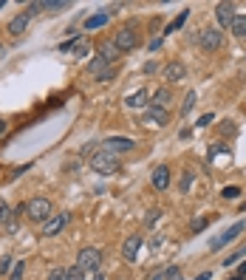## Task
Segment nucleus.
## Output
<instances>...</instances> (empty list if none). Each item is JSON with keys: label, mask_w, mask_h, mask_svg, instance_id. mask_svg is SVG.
<instances>
[{"label": "nucleus", "mask_w": 246, "mask_h": 280, "mask_svg": "<svg viewBox=\"0 0 246 280\" xmlns=\"http://www.w3.org/2000/svg\"><path fill=\"white\" fill-rule=\"evenodd\" d=\"M26 215H29V221H37V224H46L51 215H54V207H51L49 198H32L29 204H26Z\"/></svg>", "instance_id": "obj_1"}, {"label": "nucleus", "mask_w": 246, "mask_h": 280, "mask_svg": "<svg viewBox=\"0 0 246 280\" xmlns=\"http://www.w3.org/2000/svg\"><path fill=\"white\" fill-rule=\"evenodd\" d=\"M91 170H97L102 176H111L116 170H122V162L116 159L114 153H108V150H99L97 156H91Z\"/></svg>", "instance_id": "obj_2"}, {"label": "nucleus", "mask_w": 246, "mask_h": 280, "mask_svg": "<svg viewBox=\"0 0 246 280\" xmlns=\"http://www.w3.org/2000/svg\"><path fill=\"white\" fill-rule=\"evenodd\" d=\"M77 266H80L85 275H88V272H99V266H102V252H99L97 247L80 249V255H77Z\"/></svg>", "instance_id": "obj_3"}, {"label": "nucleus", "mask_w": 246, "mask_h": 280, "mask_svg": "<svg viewBox=\"0 0 246 280\" xmlns=\"http://www.w3.org/2000/svg\"><path fill=\"white\" fill-rule=\"evenodd\" d=\"M244 230H246V221H238V224H232L227 232H221L218 238H213V241H210V252H218V249H224L227 244H232V241H235V238H238V235H241Z\"/></svg>", "instance_id": "obj_4"}, {"label": "nucleus", "mask_w": 246, "mask_h": 280, "mask_svg": "<svg viewBox=\"0 0 246 280\" xmlns=\"http://www.w3.org/2000/svg\"><path fill=\"white\" fill-rule=\"evenodd\" d=\"M133 148H136V142H133V139H125V136H108V139L102 142V150H108V153H114V156L131 153Z\"/></svg>", "instance_id": "obj_5"}, {"label": "nucleus", "mask_w": 246, "mask_h": 280, "mask_svg": "<svg viewBox=\"0 0 246 280\" xmlns=\"http://www.w3.org/2000/svg\"><path fill=\"white\" fill-rule=\"evenodd\" d=\"M136 43H139V37H136V32H133V26H125V29H119L114 37V46L119 51H131L136 49Z\"/></svg>", "instance_id": "obj_6"}, {"label": "nucleus", "mask_w": 246, "mask_h": 280, "mask_svg": "<svg viewBox=\"0 0 246 280\" xmlns=\"http://www.w3.org/2000/svg\"><path fill=\"white\" fill-rule=\"evenodd\" d=\"M145 125H150V128H164V125H170V114H167V108H159V105H148Z\"/></svg>", "instance_id": "obj_7"}, {"label": "nucleus", "mask_w": 246, "mask_h": 280, "mask_svg": "<svg viewBox=\"0 0 246 280\" xmlns=\"http://www.w3.org/2000/svg\"><path fill=\"white\" fill-rule=\"evenodd\" d=\"M198 43H201V49L204 51H215V49H221L224 34H221V29H204L201 37H198Z\"/></svg>", "instance_id": "obj_8"}, {"label": "nucleus", "mask_w": 246, "mask_h": 280, "mask_svg": "<svg viewBox=\"0 0 246 280\" xmlns=\"http://www.w3.org/2000/svg\"><path fill=\"white\" fill-rule=\"evenodd\" d=\"M71 221V215L63 213V215H51L49 221L43 224V238H51V235H57V232L66 230V224Z\"/></svg>", "instance_id": "obj_9"}, {"label": "nucleus", "mask_w": 246, "mask_h": 280, "mask_svg": "<svg viewBox=\"0 0 246 280\" xmlns=\"http://www.w3.org/2000/svg\"><path fill=\"white\" fill-rule=\"evenodd\" d=\"M139 249H142V235H128L125 244H122V258H125L128 264H133L136 255H139Z\"/></svg>", "instance_id": "obj_10"}, {"label": "nucleus", "mask_w": 246, "mask_h": 280, "mask_svg": "<svg viewBox=\"0 0 246 280\" xmlns=\"http://www.w3.org/2000/svg\"><path fill=\"white\" fill-rule=\"evenodd\" d=\"M215 17H218L221 29H232V23H235V3H218Z\"/></svg>", "instance_id": "obj_11"}, {"label": "nucleus", "mask_w": 246, "mask_h": 280, "mask_svg": "<svg viewBox=\"0 0 246 280\" xmlns=\"http://www.w3.org/2000/svg\"><path fill=\"white\" fill-rule=\"evenodd\" d=\"M150 184L162 193V190H167L170 187V167L167 165H159L156 170H153V176H150Z\"/></svg>", "instance_id": "obj_12"}, {"label": "nucleus", "mask_w": 246, "mask_h": 280, "mask_svg": "<svg viewBox=\"0 0 246 280\" xmlns=\"http://www.w3.org/2000/svg\"><path fill=\"white\" fill-rule=\"evenodd\" d=\"M184 77H187V68H184V63L173 60V63H167V66H164V80H167V82H181Z\"/></svg>", "instance_id": "obj_13"}, {"label": "nucleus", "mask_w": 246, "mask_h": 280, "mask_svg": "<svg viewBox=\"0 0 246 280\" xmlns=\"http://www.w3.org/2000/svg\"><path fill=\"white\" fill-rule=\"evenodd\" d=\"M119 54H122V51L114 46V40H108V43H102V46H99V60H102L105 66L116 63V60H119Z\"/></svg>", "instance_id": "obj_14"}, {"label": "nucleus", "mask_w": 246, "mask_h": 280, "mask_svg": "<svg viewBox=\"0 0 246 280\" xmlns=\"http://www.w3.org/2000/svg\"><path fill=\"white\" fill-rule=\"evenodd\" d=\"M29 20H32V17L26 15V12L15 15V17H12V23H9V34H12V37H20V34L29 29Z\"/></svg>", "instance_id": "obj_15"}, {"label": "nucleus", "mask_w": 246, "mask_h": 280, "mask_svg": "<svg viewBox=\"0 0 246 280\" xmlns=\"http://www.w3.org/2000/svg\"><path fill=\"white\" fill-rule=\"evenodd\" d=\"M125 105H128V108H133V111H139V108H148V91H145V88H139L136 94H128V97H125Z\"/></svg>", "instance_id": "obj_16"}, {"label": "nucleus", "mask_w": 246, "mask_h": 280, "mask_svg": "<svg viewBox=\"0 0 246 280\" xmlns=\"http://www.w3.org/2000/svg\"><path fill=\"white\" fill-rule=\"evenodd\" d=\"M108 20H111V12H99V15H91V17H85V29H88V32H94V29H102V26H108Z\"/></svg>", "instance_id": "obj_17"}, {"label": "nucleus", "mask_w": 246, "mask_h": 280, "mask_svg": "<svg viewBox=\"0 0 246 280\" xmlns=\"http://www.w3.org/2000/svg\"><path fill=\"white\" fill-rule=\"evenodd\" d=\"M68 0H43L40 3V12H49V15H57V12H66Z\"/></svg>", "instance_id": "obj_18"}, {"label": "nucleus", "mask_w": 246, "mask_h": 280, "mask_svg": "<svg viewBox=\"0 0 246 280\" xmlns=\"http://www.w3.org/2000/svg\"><path fill=\"white\" fill-rule=\"evenodd\" d=\"M170 99H173V91L164 85V88H159V91L153 94V102H148V105H159V108H167V105H170Z\"/></svg>", "instance_id": "obj_19"}, {"label": "nucleus", "mask_w": 246, "mask_h": 280, "mask_svg": "<svg viewBox=\"0 0 246 280\" xmlns=\"http://www.w3.org/2000/svg\"><path fill=\"white\" fill-rule=\"evenodd\" d=\"M187 17H190V9H181V15L176 17V20H173V23H170V26H167V29H164V34H173V32H179L181 26H184V23H187Z\"/></svg>", "instance_id": "obj_20"}, {"label": "nucleus", "mask_w": 246, "mask_h": 280, "mask_svg": "<svg viewBox=\"0 0 246 280\" xmlns=\"http://www.w3.org/2000/svg\"><path fill=\"white\" fill-rule=\"evenodd\" d=\"M232 34H235V37H246V15H235Z\"/></svg>", "instance_id": "obj_21"}, {"label": "nucleus", "mask_w": 246, "mask_h": 280, "mask_svg": "<svg viewBox=\"0 0 246 280\" xmlns=\"http://www.w3.org/2000/svg\"><path fill=\"white\" fill-rule=\"evenodd\" d=\"M196 99H198V94L196 91H187V97H184V105H181V116H187L193 108H196Z\"/></svg>", "instance_id": "obj_22"}, {"label": "nucleus", "mask_w": 246, "mask_h": 280, "mask_svg": "<svg viewBox=\"0 0 246 280\" xmlns=\"http://www.w3.org/2000/svg\"><path fill=\"white\" fill-rule=\"evenodd\" d=\"M190 184H193V170H184V176H181V181H179V190L181 193H190Z\"/></svg>", "instance_id": "obj_23"}, {"label": "nucleus", "mask_w": 246, "mask_h": 280, "mask_svg": "<svg viewBox=\"0 0 246 280\" xmlns=\"http://www.w3.org/2000/svg\"><path fill=\"white\" fill-rule=\"evenodd\" d=\"M88 71H91V74H94V77H99V74H102V71H108V66H105V63H102V60H91V66H88Z\"/></svg>", "instance_id": "obj_24"}, {"label": "nucleus", "mask_w": 246, "mask_h": 280, "mask_svg": "<svg viewBox=\"0 0 246 280\" xmlns=\"http://www.w3.org/2000/svg\"><path fill=\"white\" fill-rule=\"evenodd\" d=\"M66 280H85V272L80 266H71V269H66Z\"/></svg>", "instance_id": "obj_25"}, {"label": "nucleus", "mask_w": 246, "mask_h": 280, "mask_svg": "<svg viewBox=\"0 0 246 280\" xmlns=\"http://www.w3.org/2000/svg\"><path fill=\"white\" fill-rule=\"evenodd\" d=\"M244 255H246V247H241V249H238V252H232L230 258L224 261V266H235V264H238V261H241V258H244Z\"/></svg>", "instance_id": "obj_26"}, {"label": "nucleus", "mask_w": 246, "mask_h": 280, "mask_svg": "<svg viewBox=\"0 0 246 280\" xmlns=\"http://www.w3.org/2000/svg\"><path fill=\"white\" fill-rule=\"evenodd\" d=\"M221 196H224V198H230V201H232V198H238V196H241V187L230 184V187H224V190H221Z\"/></svg>", "instance_id": "obj_27"}, {"label": "nucleus", "mask_w": 246, "mask_h": 280, "mask_svg": "<svg viewBox=\"0 0 246 280\" xmlns=\"http://www.w3.org/2000/svg\"><path fill=\"white\" fill-rule=\"evenodd\" d=\"M23 272H26V266H23V261H17L15 269H12V275H9V280H23Z\"/></svg>", "instance_id": "obj_28"}, {"label": "nucleus", "mask_w": 246, "mask_h": 280, "mask_svg": "<svg viewBox=\"0 0 246 280\" xmlns=\"http://www.w3.org/2000/svg\"><path fill=\"white\" fill-rule=\"evenodd\" d=\"M77 43H80V34H74L71 40H63V43H60V51H74Z\"/></svg>", "instance_id": "obj_29"}, {"label": "nucleus", "mask_w": 246, "mask_h": 280, "mask_svg": "<svg viewBox=\"0 0 246 280\" xmlns=\"http://www.w3.org/2000/svg\"><path fill=\"white\" fill-rule=\"evenodd\" d=\"M159 218H162V210H150L148 218H145V227H153V224H156Z\"/></svg>", "instance_id": "obj_30"}, {"label": "nucleus", "mask_w": 246, "mask_h": 280, "mask_svg": "<svg viewBox=\"0 0 246 280\" xmlns=\"http://www.w3.org/2000/svg\"><path fill=\"white\" fill-rule=\"evenodd\" d=\"M207 224H210V218H193V232L207 230Z\"/></svg>", "instance_id": "obj_31"}, {"label": "nucleus", "mask_w": 246, "mask_h": 280, "mask_svg": "<svg viewBox=\"0 0 246 280\" xmlns=\"http://www.w3.org/2000/svg\"><path fill=\"white\" fill-rule=\"evenodd\" d=\"M88 51H91V49H88V46H85V43L80 40V43L74 46V57H88Z\"/></svg>", "instance_id": "obj_32"}, {"label": "nucleus", "mask_w": 246, "mask_h": 280, "mask_svg": "<svg viewBox=\"0 0 246 280\" xmlns=\"http://www.w3.org/2000/svg\"><path fill=\"white\" fill-rule=\"evenodd\" d=\"M114 77H116V68H108V71L99 74V82H108V80H114Z\"/></svg>", "instance_id": "obj_33"}, {"label": "nucleus", "mask_w": 246, "mask_h": 280, "mask_svg": "<svg viewBox=\"0 0 246 280\" xmlns=\"http://www.w3.org/2000/svg\"><path fill=\"white\" fill-rule=\"evenodd\" d=\"M12 269V258H0V275H6Z\"/></svg>", "instance_id": "obj_34"}, {"label": "nucleus", "mask_w": 246, "mask_h": 280, "mask_svg": "<svg viewBox=\"0 0 246 280\" xmlns=\"http://www.w3.org/2000/svg\"><path fill=\"white\" fill-rule=\"evenodd\" d=\"M49 280H66V269H54L49 275Z\"/></svg>", "instance_id": "obj_35"}, {"label": "nucleus", "mask_w": 246, "mask_h": 280, "mask_svg": "<svg viewBox=\"0 0 246 280\" xmlns=\"http://www.w3.org/2000/svg\"><path fill=\"white\" fill-rule=\"evenodd\" d=\"M213 119H215L213 114H204V116H201V119H198V128H207V125H210Z\"/></svg>", "instance_id": "obj_36"}, {"label": "nucleus", "mask_w": 246, "mask_h": 280, "mask_svg": "<svg viewBox=\"0 0 246 280\" xmlns=\"http://www.w3.org/2000/svg\"><path fill=\"white\" fill-rule=\"evenodd\" d=\"M9 218V207H6V201L0 198V221H6Z\"/></svg>", "instance_id": "obj_37"}, {"label": "nucleus", "mask_w": 246, "mask_h": 280, "mask_svg": "<svg viewBox=\"0 0 246 280\" xmlns=\"http://www.w3.org/2000/svg\"><path fill=\"white\" fill-rule=\"evenodd\" d=\"M221 131H224V133H235V128H232V122H224V125H221Z\"/></svg>", "instance_id": "obj_38"}, {"label": "nucleus", "mask_w": 246, "mask_h": 280, "mask_svg": "<svg viewBox=\"0 0 246 280\" xmlns=\"http://www.w3.org/2000/svg\"><path fill=\"white\" fill-rule=\"evenodd\" d=\"M156 49H162V37H159V40H150V51H156Z\"/></svg>", "instance_id": "obj_39"}, {"label": "nucleus", "mask_w": 246, "mask_h": 280, "mask_svg": "<svg viewBox=\"0 0 246 280\" xmlns=\"http://www.w3.org/2000/svg\"><path fill=\"white\" fill-rule=\"evenodd\" d=\"M6 131H9V122H6V119H0V136H3Z\"/></svg>", "instance_id": "obj_40"}, {"label": "nucleus", "mask_w": 246, "mask_h": 280, "mask_svg": "<svg viewBox=\"0 0 246 280\" xmlns=\"http://www.w3.org/2000/svg\"><path fill=\"white\" fill-rule=\"evenodd\" d=\"M210 278H213V275H210V272H204V275H198L196 280H210Z\"/></svg>", "instance_id": "obj_41"}, {"label": "nucleus", "mask_w": 246, "mask_h": 280, "mask_svg": "<svg viewBox=\"0 0 246 280\" xmlns=\"http://www.w3.org/2000/svg\"><path fill=\"white\" fill-rule=\"evenodd\" d=\"M238 278H246V264L241 266V269H238Z\"/></svg>", "instance_id": "obj_42"}, {"label": "nucleus", "mask_w": 246, "mask_h": 280, "mask_svg": "<svg viewBox=\"0 0 246 280\" xmlns=\"http://www.w3.org/2000/svg\"><path fill=\"white\" fill-rule=\"evenodd\" d=\"M150 280H164V272H159V275H153Z\"/></svg>", "instance_id": "obj_43"}, {"label": "nucleus", "mask_w": 246, "mask_h": 280, "mask_svg": "<svg viewBox=\"0 0 246 280\" xmlns=\"http://www.w3.org/2000/svg\"><path fill=\"white\" fill-rule=\"evenodd\" d=\"M3 57H6V49H3V46H0V60H3Z\"/></svg>", "instance_id": "obj_44"}, {"label": "nucleus", "mask_w": 246, "mask_h": 280, "mask_svg": "<svg viewBox=\"0 0 246 280\" xmlns=\"http://www.w3.org/2000/svg\"><path fill=\"white\" fill-rule=\"evenodd\" d=\"M3 6H6V0H0V9H3Z\"/></svg>", "instance_id": "obj_45"}, {"label": "nucleus", "mask_w": 246, "mask_h": 280, "mask_svg": "<svg viewBox=\"0 0 246 280\" xmlns=\"http://www.w3.org/2000/svg\"><path fill=\"white\" fill-rule=\"evenodd\" d=\"M232 280H244V278H238V275H235V278H232Z\"/></svg>", "instance_id": "obj_46"}]
</instances>
